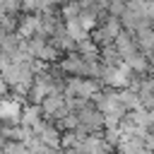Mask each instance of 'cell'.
Instances as JSON below:
<instances>
[{"mask_svg": "<svg viewBox=\"0 0 154 154\" xmlns=\"http://www.w3.org/2000/svg\"><path fill=\"white\" fill-rule=\"evenodd\" d=\"M0 120L7 123L10 128H14L19 120H22V108L17 101L12 99H0Z\"/></svg>", "mask_w": 154, "mask_h": 154, "instance_id": "6da1fadb", "label": "cell"}]
</instances>
